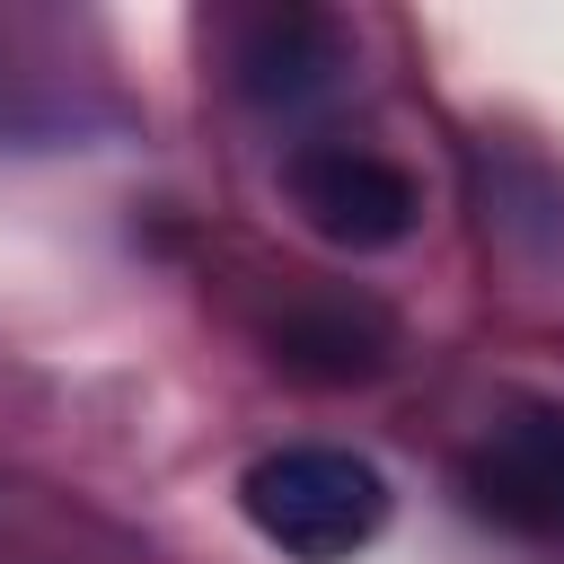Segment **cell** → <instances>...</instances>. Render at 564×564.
<instances>
[{
    "label": "cell",
    "instance_id": "6da1fadb",
    "mask_svg": "<svg viewBox=\"0 0 564 564\" xmlns=\"http://www.w3.org/2000/svg\"><path fill=\"white\" fill-rule=\"evenodd\" d=\"M238 511L291 564H352L388 529V476L344 441H291L238 476Z\"/></svg>",
    "mask_w": 564,
    "mask_h": 564
},
{
    "label": "cell",
    "instance_id": "7a4b0ae2",
    "mask_svg": "<svg viewBox=\"0 0 564 564\" xmlns=\"http://www.w3.org/2000/svg\"><path fill=\"white\" fill-rule=\"evenodd\" d=\"M282 194H291V212H300V220H308L326 247H344V256L405 247V238H414V220H423L414 176H405L397 159H379V150H352V141L291 150Z\"/></svg>",
    "mask_w": 564,
    "mask_h": 564
},
{
    "label": "cell",
    "instance_id": "3957f363",
    "mask_svg": "<svg viewBox=\"0 0 564 564\" xmlns=\"http://www.w3.org/2000/svg\"><path fill=\"white\" fill-rule=\"evenodd\" d=\"M467 502L520 538H564V405H511L467 449Z\"/></svg>",
    "mask_w": 564,
    "mask_h": 564
},
{
    "label": "cell",
    "instance_id": "277c9868",
    "mask_svg": "<svg viewBox=\"0 0 564 564\" xmlns=\"http://www.w3.org/2000/svg\"><path fill=\"white\" fill-rule=\"evenodd\" d=\"M273 344H282L273 361H291V370H308V379H370L379 352H388V326H379L370 308H300Z\"/></svg>",
    "mask_w": 564,
    "mask_h": 564
},
{
    "label": "cell",
    "instance_id": "5b68a950",
    "mask_svg": "<svg viewBox=\"0 0 564 564\" xmlns=\"http://www.w3.org/2000/svg\"><path fill=\"white\" fill-rule=\"evenodd\" d=\"M317 35H326V18H273L247 53V88L256 97H308L317 79L300 70V44H317Z\"/></svg>",
    "mask_w": 564,
    "mask_h": 564
}]
</instances>
